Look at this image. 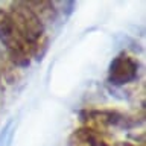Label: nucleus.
I'll use <instances>...</instances> for the list:
<instances>
[{
    "label": "nucleus",
    "mask_w": 146,
    "mask_h": 146,
    "mask_svg": "<svg viewBox=\"0 0 146 146\" xmlns=\"http://www.w3.org/2000/svg\"><path fill=\"white\" fill-rule=\"evenodd\" d=\"M14 23L25 35L32 47V59H43L49 47V38L46 35V25L29 8L26 2H11L6 9Z\"/></svg>",
    "instance_id": "obj_1"
},
{
    "label": "nucleus",
    "mask_w": 146,
    "mask_h": 146,
    "mask_svg": "<svg viewBox=\"0 0 146 146\" xmlns=\"http://www.w3.org/2000/svg\"><path fill=\"white\" fill-rule=\"evenodd\" d=\"M81 126H88L93 129L107 134L110 128H120V129H132L143 123L145 114H131L123 113L113 108H84L79 114Z\"/></svg>",
    "instance_id": "obj_2"
},
{
    "label": "nucleus",
    "mask_w": 146,
    "mask_h": 146,
    "mask_svg": "<svg viewBox=\"0 0 146 146\" xmlns=\"http://www.w3.org/2000/svg\"><path fill=\"white\" fill-rule=\"evenodd\" d=\"M139 61L128 52H120L111 59L107 70V82L113 87H123L139 78Z\"/></svg>",
    "instance_id": "obj_4"
},
{
    "label": "nucleus",
    "mask_w": 146,
    "mask_h": 146,
    "mask_svg": "<svg viewBox=\"0 0 146 146\" xmlns=\"http://www.w3.org/2000/svg\"><path fill=\"white\" fill-rule=\"evenodd\" d=\"M0 81H2V79H0Z\"/></svg>",
    "instance_id": "obj_8"
},
{
    "label": "nucleus",
    "mask_w": 146,
    "mask_h": 146,
    "mask_svg": "<svg viewBox=\"0 0 146 146\" xmlns=\"http://www.w3.org/2000/svg\"><path fill=\"white\" fill-rule=\"evenodd\" d=\"M0 43L5 46L6 58L15 67H29L32 61V47L14 23L6 9L0 8Z\"/></svg>",
    "instance_id": "obj_3"
},
{
    "label": "nucleus",
    "mask_w": 146,
    "mask_h": 146,
    "mask_svg": "<svg viewBox=\"0 0 146 146\" xmlns=\"http://www.w3.org/2000/svg\"><path fill=\"white\" fill-rule=\"evenodd\" d=\"M114 146H139V145L131 143V141H120V143H117V145H114Z\"/></svg>",
    "instance_id": "obj_7"
},
{
    "label": "nucleus",
    "mask_w": 146,
    "mask_h": 146,
    "mask_svg": "<svg viewBox=\"0 0 146 146\" xmlns=\"http://www.w3.org/2000/svg\"><path fill=\"white\" fill-rule=\"evenodd\" d=\"M26 3L29 5V8L38 15V18L44 25L46 23H53L56 20L58 9L53 2H49V0H29Z\"/></svg>",
    "instance_id": "obj_6"
},
{
    "label": "nucleus",
    "mask_w": 146,
    "mask_h": 146,
    "mask_svg": "<svg viewBox=\"0 0 146 146\" xmlns=\"http://www.w3.org/2000/svg\"><path fill=\"white\" fill-rule=\"evenodd\" d=\"M68 146H114L107 134L88 126H79L70 132L67 139Z\"/></svg>",
    "instance_id": "obj_5"
}]
</instances>
